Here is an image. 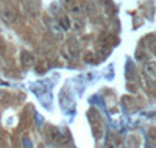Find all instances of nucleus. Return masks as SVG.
<instances>
[{"mask_svg":"<svg viewBox=\"0 0 156 148\" xmlns=\"http://www.w3.org/2000/svg\"><path fill=\"white\" fill-rule=\"evenodd\" d=\"M0 16H2V19L6 23H12V22H16V19H17V12H16V9L6 6V8H3L2 11H0Z\"/></svg>","mask_w":156,"mask_h":148,"instance_id":"obj_1","label":"nucleus"},{"mask_svg":"<svg viewBox=\"0 0 156 148\" xmlns=\"http://www.w3.org/2000/svg\"><path fill=\"white\" fill-rule=\"evenodd\" d=\"M145 72H147L151 78H156V62H154V61L147 62V65H145Z\"/></svg>","mask_w":156,"mask_h":148,"instance_id":"obj_2","label":"nucleus"},{"mask_svg":"<svg viewBox=\"0 0 156 148\" xmlns=\"http://www.w3.org/2000/svg\"><path fill=\"white\" fill-rule=\"evenodd\" d=\"M22 62H23V65H31L33 62H34V59H33V56H31V53H27V51H23L22 53Z\"/></svg>","mask_w":156,"mask_h":148,"instance_id":"obj_3","label":"nucleus"},{"mask_svg":"<svg viewBox=\"0 0 156 148\" xmlns=\"http://www.w3.org/2000/svg\"><path fill=\"white\" fill-rule=\"evenodd\" d=\"M59 25L62 26L64 30H67L69 26H70V23H69V17H67V16H61V17H59Z\"/></svg>","mask_w":156,"mask_h":148,"instance_id":"obj_4","label":"nucleus"},{"mask_svg":"<svg viewBox=\"0 0 156 148\" xmlns=\"http://www.w3.org/2000/svg\"><path fill=\"white\" fill-rule=\"evenodd\" d=\"M78 2V0H64V3H66V5H69V6H72L73 3H76Z\"/></svg>","mask_w":156,"mask_h":148,"instance_id":"obj_5","label":"nucleus"}]
</instances>
